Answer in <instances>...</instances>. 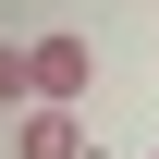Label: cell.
<instances>
[{
    "label": "cell",
    "instance_id": "1",
    "mask_svg": "<svg viewBox=\"0 0 159 159\" xmlns=\"http://www.w3.org/2000/svg\"><path fill=\"white\" fill-rule=\"evenodd\" d=\"M86 74H98V49L61 25V37H37V110H74L86 98Z\"/></svg>",
    "mask_w": 159,
    "mask_h": 159
},
{
    "label": "cell",
    "instance_id": "2",
    "mask_svg": "<svg viewBox=\"0 0 159 159\" xmlns=\"http://www.w3.org/2000/svg\"><path fill=\"white\" fill-rule=\"evenodd\" d=\"M12 159H98V147H86V122H74V110H25Z\"/></svg>",
    "mask_w": 159,
    "mask_h": 159
},
{
    "label": "cell",
    "instance_id": "3",
    "mask_svg": "<svg viewBox=\"0 0 159 159\" xmlns=\"http://www.w3.org/2000/svg\"><path fill=\"white\" fill-rule=\"evenodd\" d=\"M0 98H37V49H0Z\"/></svg>",
    "mask_w": 159,
    "mask_h": 159
}]
</instances>
